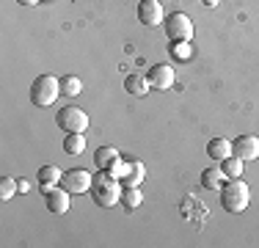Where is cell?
<instances>
[{"label": "cell", "mask_w": 259, "mask_h": 248, "mask_svg": "<svg viewBox=\"0 0 259 248\" xmlns=\"http://www.w3.org/2000/svg\"><path fill=\"white\" fill-rule=\"evenodd\" d=\"M17 188H20V193H28V190H30V182H28V179H17Z\"/></svg>", "instance_id": "obj_22"}, {"label": "cell", "mask_w": 259, "mask_h": 248, "mask_svg": "<svg viewBox=\"0 0 259 248\" xmlns=\"http://www.w3.org/2000/svg\"><path fill=\"white\" fill-rule=\"evenodd\" d=\"M36 177H39L41 190L47 193V190H53V188H55V185H61V177H64V171H61V169H55V166H41Z\"/></svg>", "instance_id": "obj_12"}, {"label": "cell", "mask_w": 259, "mask_h": 248, "mask_svg": "<svg viewBox=\"0 0 259 248\" xmlns=\"http://www.w3.org/2000/svg\"><path fill=\"white\" fill-rule=\"evenodd\" d=\"M141 201H144V196H141L138 188H124L121 190V204H124L127 210H138Z\"/></svg>", "instance_id": "obj_20"}, {"label": "cell", "mask_w": 259, "mask_h": 248, "mask_svg": "<svg viewBox=\"0 0 259 248\" xmlns=\"http://www.w3.org/2000/svg\"><path fill=\"white\" fill-rule=\"evenodd\" d=\"M72 193L69 190H64L61 185H55L53 190H47L45 193V204H47V210H50L53 215H64V213H69V204H72Z\"/></svg>", "instance_id": "obj_7"}, {"label": "cell", "mask_w": 259, "mask_h": 248, "mask_svg": "<svg viewBox=\"0 0 259 248\" xmlns=\"http://www.w3.org/2000/svg\"><path fill=\"white\" fill-rule=\"evenodd\" d=\"M17 179L14 177H3L0 179V198H3V201H9V198H14V193H17Z\"/></svg>", "instance_id": "obj_21"}, {"label": "cell", "mask_w": 259, "mask_h": 248, "mask_svg": "<svg viewBox=\"0 0 259 248\" xmlns=\"http://www.w3.org/2000/svg\"><path fill=\"white\" fill-rule=\"evenodd\" d=\"M55 124H58L64 133H85V130H89V113H85L83 108L69 105V108H61L58 110Z\"/></svg>", "instance_id": "obj_4"}, {"label": "cell", "mask_w": 259, "mask_h": 248, "mask_svg": "<svg viewBox=\"0 0 259 248\" xmlns=\"http://www.w3.org/2000/svg\"><path fill=\"white\" fill-rule=\"evenodd\" d=\"M224 182H226V177H224V171H221V166H212V169L201 171V188L204 190H221Z\"/></svg>", "instance_id": "obj_14"}, {"label": "cell", "mask_w": 259, "mask_h": 248, "mask_svg": "<svg viewBox=\"0 0 259 248\" xmlns=\"http://www.w3.org/2000/svg\"><path fill=\"white\" fill-rule=\"evenodd\" d=\"M207 154L215 160V163L226 160L229 154H234V152H232V141H226V138H212V141L207 144Z\"/></svg>", "instance_id": "obj_13"}, {"label": "cell", "mask_w": 259, "mask_h": 248, "mask_svg": "<svg viewBox=\"0 0 259 248\" xmlns=\"http://www.w3.org/2000/svg\"><path fill=\"white\" fill-rule=\"evenodd\" d=\"M232 152L237 154L243 163H245V160H256L259 157V138H256V135H248V133L240 135V138L232 144Z\"/></svg>", "instance_id": "obj_10"}, {"label": "cell", "mask_w": 259, "mask_h": 248, "mask_svg": "<svg viewBox=\"0 0 259 248\" xmlns=\"http://www.w3.org/2000/svg\"><path fill=\"white\" fill-rule=\"evenodd\" d=\"M188 53H190L188 42H185V47H177V55H180V58H188Z\"/></svg>", "instance_id": "obj_23"}, {"label": "cell", "mask_w": 259, "mask_h": 248, "mask_svg": "<svg viewBox=\"0 0 259 248\" xmlns=\"http://www.w3.org/2000/svg\"><path fill=\"white\" fill-rule=\"evenodd\" d=\"M119 160H121V154H119V149H113V146H100L94 154V163L100 171H110Z\"/></svg>", "instance_id": "obj_11"}, {"label": "cell", "mask_w": 259, "mask_h": 248, "mask_svg": "<svg viewBox=\"0 0 259 248\" xmlns=\"http://www.w3.org/2000/svg\"><path fill=\"white\" fill-rule=\"evenodd\" d=\"M91 182H94V177H91L85 169H69V171H64V177H61V188L69 190L72 196L91 190Z\"/></svg>", "instance_id": "obj_6"}, {"label": "cell", "mask_w": 259, "mask_h": 248, "mask_svg": "<svg viewBox=\"0 0 259 248\" xmlns=\"http://www.w3.org/2000/svg\"><path fill=\"white\" fill-rule=\"evenodd\" d=\"M146 77H149V86H152V89L168 91L171 86H174V66H171V64H155Z\"/></svg>", "instance_id": "obj_8"}, {"label": "cell", "mask_w": 259, "mask_h": 248, "mask_svg": "<svg viewBox=\"0 0 259 248\" xmlns=\"http://www.w3.org/2000/svg\"><path fill=\"white\" fill-rule=\"evenodd\" d=\"M144 177H146L144 163H141V160H133V169H130V174L124 179H121V185H124V188H138V185L144 182Z\"/></svg>", "instance_id": "obj_18"}, {"label": "cell", "mask_w": 259, "mask_h": 248, "mask_svg": "<svg viewBox=\"0 0 259 248\" xmlns=\"http://www.w3.org/2000/svg\"><path fill=\"white\" fill-rule=\"evenodd\" d=\"M85 149V135L83 133H66L64 138V152L72 154V157H77V154H83Z\"/></svg>", "instance_id": "obj_16"}, {"label": "cell", "mask_w": 259, "mask_h": 248, "mask_svg": "<svg viewBox=\"0 0 259 248\" xmlns=\"http://www.w3.org/2000/svg\"><path fill=\"white\" fill-rule=\"evenodd\" d=\"M248 201H251V190L240 177L226 179V182L221 185V204H224L226 213H232V215L243 213V210L248 207Z\"/></svg>", "instance_id": "obj_2"}, {"label": "cell", "mask_w": 259, "mask_h": 248, "mask_svg": "<svg viewBox=\"0 0 259 248\" xmlns=\"http://www.w3.org/2000/svg\"><path fill=\"white\" fill-rule=\"evenodd\" d=\"M17 3H20V6H36L39 0H17Z\"/></svg>", "instance_id": "obj_24"}, {"label": "cell", "mask_w": 259, "mask_h": 248, "mask_svg": "<svg viewBox=\"0 0 259 248\" xmlns=\"http://www.w3.org/2000/svg\"><path fill=\"white\" fill-rule=\"evenodd\" d=\"M61 94V80L55 74H39L30 83V105L36 108H50Z\"/></svg>", "instance_id": "obj_3"}, {"label": "cell", "mask_w": 259, "mask_h": 248, "mask_svg": "<svg viewBox=\"0 0 259 248\" xmlns=\"http://www.w3.org/2000/svg\"><path fill=\"white\" fill-rule=\"evenodd\" d=\"M124 89H127V94H133V97H144L152 86H149V77H146V74H127Z\"/></svg>", "instance_id": "obj_15"}, {"label": "cell", "mask_w": 259, "mask_h": 248, "mask_svg": "<svg viewBox=\"0 0 259 248\" xmlns=\"http://www.w3.org/2000/svg\"><path fill=\"white\" fill-rule=\"evenodd\" d=\"M138 22L149 25V28H155V25L165 22V14H163V6H160V0H141V3H138Z\"/></svg>", "instance_id": "obj_9"}, {"label": "cell", "mask_w": 259, "mask_h": 248, "mask_svg": "<svg viewBox=\"0 0 259 248\" xmlns=\"http://www.w3.org/2000/svg\"><path fill=\"white\" fill-rule=\"evenodd\" d=\"M83 91V80L75 77V74H64L61 77V94L64 97H77Z\"/></svg>", "instance_id": "obj_19"}, {"label": "cell", "mask_w": 259, "mask_h": 248, "mask_svg": "<svg viewBox=\"0 0 259 248\" xmlns=\"http://www.w3.org/2000/svg\"><path fill=\"white\" fill-rule=\"evenodd\" d=\"M121 185L119 177H113L110 171H100L91 182V198H94L97 207H113L116 201H121Z\"/></svg>", "instance_id": "obj_1"}, {"label": "cell", "mask_w": 259, "mask_h": 248, "mask_svg": "<svg viewBox=\"0 0 259 248\" xmlns=\"http://www.w3.org/2000/svg\"><path fill=\"white\" fill-rule=\"evenodd\" d=\"M221 171H224L226 179H237L243 177V160L237 157V154H229L226 160H221Z\"/></svg>", "instance_id": "obj_17"}, {"label": "cell", "mask_w": 259, "mask_h": 248, "mask_svg": "<svg viewBox=\"0 0 259 248\" xmlns=\"http://www.w3.org/2000/svg\"><path fill=\"white\" fill-rule=\"evenodd\" d=\"M165 36L168 42H190L193 39V22H190L188 14L182 11H174L171 17H165Z\"/></svg>", "instance_id": "obj_5"}]
</instances>
